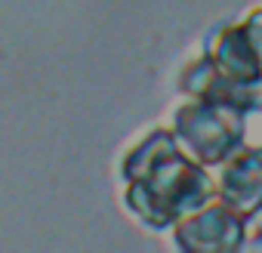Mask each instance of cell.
Returning <instances> with one entry per match:
<instances>
[{"instance_id": "obj_1", "label": "cell", "mask_w": 262, "mask_h": 253, "mask_svg": "<svg viewBox=\"0 0 262 253\" xmlns=\"http://www.w3.org/2000/svg\"><path fill=\"white\" fill-rule=\"evenodd\" d=\"M117 179L123 210L148 231H170L216 195L213 170L176 142L170 123L148 126L120 152Z\"/></svg>"}, {"instance_id": "obj_6", "label": "cell", "mask_w": 262, "mask_h": 253, "mask_svg": "<svg viewBox=\"0 0 262 253\" xmlns=\"http://www.w3.org/2000/svg\"><path fill=\"white\" fill-rule=\"evenodd\" d=\"M176 87H179V96L219 102V105H228V108L244 111V114L262 111V90H250V87H241V83L228 80L201 53L191 56L188 62H182V68L176 74Z\"/></svg>"}, {"instance_id": "obj_3", "label": "cell", "mask_w": 262, "mask_h": 253, "mask_svg": "<svg viewBox=\"0 0 262 253\" xmlns=\"http://www.w3.org/2000/svg\"><path fill=\"white\" fill-rule=\"evenodd\" d=\"M201 56L228 80L262 90V4L241 19H225L204 37Z\"/></svg>"}, {"instance_id": "obj_8", "label": "cell", "mask_w": 262, "mask_h": 253, "mask_svg": "<svg viewBox=\"0 0 262 253\" xmlns=\"http://www.w3.org/2000/svg\"><path fill=\"white\" fill-rule=\"evenodd\" d=\"M259 149H262V145H259Z\"/></svg>"}, {"instance_id": "obj_2", "label": "cell", "mask_w": 262, "mask_h": 253, "mask_svg": "<svg viewBox=\"0 0 262 253\" xmlns=\"http://www.w3.org/2000/svg\"><path fill=\"white\" fill-rule=\"evenodd\" d=\"M247 117L250 114L228 105L182 96L170 111V130L198 164L216 170L225 158L247 145Z\"/></svg>"}, {"instance_id": "obj_4", "label": "cell", "mask_w": 262, "mask_h": 253, "mask_svg": "<svg viewBox=\"0 0 262 253\" xmlns=\"http://www.w3.org/2000/svg\"><path fill=\"white\" fill-rule=\"evenodd\" d=\"M247 219H241L234 210H228L222 201L210 198L204 207L185 213L173 228V247L191 250V253H237L244 241Z\"/></svg>"}, {"instance_id": "obj_5", "label": "cell", "mask_w": 262, "mask_h": 253, "mask_svg": "<svg viewBox=\"0 0 262 253\" xmlns=\"http://www.w3.org/2000/svg\"><path fill=\"white\" fill-rule=\"evenodd\" d=\"M216 201H222L228 210H234L241 219H253L262 213V149L244 145L231 158H225L216 173Z\"/></svg>"}, {"instance_id": "obj_7", "label": "cell", "mask_w": 262, "mask_h": 253, "mask_svg": "<svg viewBox=\"0 0 262 253\" xmlns=\"http://www.w3.org/2000/svg\"><path fill=\"white\" fill-rule=\"evenodd\" d=\"M241 250H247V253H262V213H256L253 219H247Z\"/></svg>"}]
</instances>
